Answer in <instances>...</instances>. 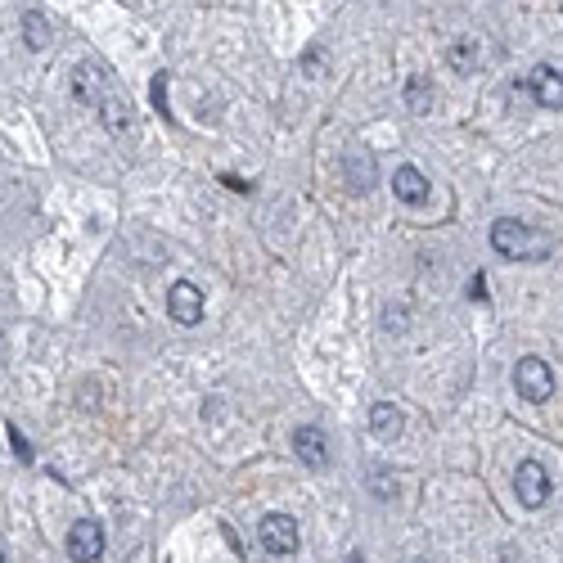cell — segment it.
<instances>
[{"label":"cell","instance_id":"1","mask_svg":"<svg viewBox=\"0 0 563 563\" xmlns=\"http://www.w3.org/2000/svg\"><path fill=\"white\" fill-rule=\"evenodd\" d=\"M491 248H496L500 257H509V262H541V257L554 253V239L532 230L518 217H500L496 226H491Z\"/></svg>","mask_w":563,"mask_h":563},{"label":"cell","instance_id":"2","mask_svg":"<svg viewBox=\"0 0 563 563\" xmlns=\"http://www.w3.org/2000/svg\"><path fill=\"white\" fill-rule=\"evenodd\" d=\"M514 388L523 401H532V406H541V401L554 397V370L541 361V356H523V361L514 365Z\"/></svg>","mask_w":563,"mask_h":563},{"label":"cell","instance_id":"3","mask_svg":"<svg viewBox=\"0 0 563 563\" xmlns=\"http://www.w3.org/2000/svg\"><path fill=\"white\" fill-rule=\"evenodd\" d=\"M257 536H262L266 554H280V559H289V554L302 545L298 518H289V514H266L262 523H257Z\"/></svg>","mask_w":563,"mask_h":563},{"label":"cell","instance_id":"4","mask_svg":"<svg viewBox=\"0 0 563 563\" xmlns=\"http://www.w3.org/2000/svg\"><path fill=\"white\" fill-rule=\"evenodd\" d=\"M514 491H518V505L523 509H541L550 500V473H545L541 460H523L514 469Z\"/></svg>","mask_w":563,"mask_h":563},{"label":"cell","instance_id":"5","mask_svg":"<svg viewBox=\"0 0 563 563\" xmlns=\"http://www.w3.org/2000/svg\"><path fill=\"white\" fill-rule=\"evenodd\" d=\"M167 311H172L176 325H199L203 311H208V298H203V289L194 280H176L167 289Z\"/></svg>","mask_w":563,"mask_h":563},{"label":"cell","instance_id":"6","mask_svg":"<svg viewBox=\"0 0 563 563\" xmlns=\"http://www.w3.org/2000/svg\"><path fill=\"white\" fill-rule=\"evenodd\" d=\"M104 554V527L100 518H77L68 527V559L73 563H95Z\"/></svg>","mask_w":563,"mask_h":563},{"label":"cell","instance_id":"7","mask_svg":"<svg viewBox=\"0 0 563 563\" xmlns=\"http://www.w3.org/2000/svg\"><path fill=\"white\" fill-rule=\"evenodd\" d=\"M73 95L82 104H100L104 95H109V73H104V64H95V59L77 64L73 68Z\"/></svg>","mask_w":563,"mask_h":563},{"label":"cell","instance_id":"8","mask_svg":"<svg viewBox=\"0 0 563 563\" xmlns=\"http://www.w3.org/2000/svg\"><path fill=\"white\" fill-rule=\"evenodd\" d=\"M293 451H298V460L307 464V469H329V437H325V428H316V424L298 428V433H293Z\"/></svg>","mask_w":563,"mask_h":563},{"label":"cell","instance_id":"9","mask_svg":"<svg viewBox=\"0 0 563 563\" xmlns=\"http://www.w3.org/2000/svg\"><path fill=\"white\" fill-rule=\"evenodd\" d=\"M446 68L460 77H473L482 68V41L478 37H455L451 46H446Z\"/></svg>","mask_w":563,"mask_h":563},{"label":"cell","instance_id":"10","mask_svg":"<svg viewBox=\"0 0 563 563\" xmlns=\"http://www.w3.org/2000/svg\"><path fill=\"white\" fill-rule=\"evenodd\" d=\"M532 100L541 104V109H559L563 104V77L554 64H536L532 68Z\"/></svg>","mask_w":563,"mask_h":563},{"label":"cell","instance_id":"11","mask_svg":"<svg viewBox=\"0 0 563 563\" xmlns=\"http://www.w3.org/2000/svg\"><path fill=\"white\" fill-rule=\"evenodd\" d=\"M392 194H397L401 203H410V208H419V203H428V176L419 172V167H397V176H392Z\"/></svg>","mask_w":563,"mask_h":563},{"label":"cell","instance_id":"12","mask_svg":"<svg viewBox=\"0 0 563 563\" xmlns=\"http://www.w3.org/2000/svg\"><path fill=\"white\" fill-rule=\"evenodd\" d=\"M370 433L383 437V442H397V437L406 433V415H401L392 401H374L370 406Z\"/></svg>","mask_w":563,"mask_h":563},{"label":"cell","instance_id":"13","mask_svg":"<svg viewBox=\"0 0 563 563\" xmlns=\"http://www.w3.org/2000/svg\"><path fill=\"white\" fill-rule=\"evenodd\" d=\"M100 122H104L109 136H127V131L136 127V122H131V104L122 100V95H113V91L100 100Z\"/></svg>","mask_w":563,"mask_h":563},{"label":"cell","instance_id":"14","mask_svg":"<svg viewBox=\"0 0 563 563\" xmlns=\"http://www.w3.org/2000/svg\"><path fill=\"white\" fill-rule=\"evenodd\" d=\"M23 41H28V50H50V41H55V28H50L46 14H37V10L23 14Z\"/></svg>","mask_w":563,"mask_h":563},{"label":"cell","instance_id":"15","mask_svg":"<svg viewBox=\"0 0 563 563\" xmlns=\"http://www.w3.org/2000/svg\"><path fill=\"white\" fill-rule=\"evenodd\" d=\"M406 104H410V113H433V82H428V77H410Z\"/></svg>","mask_w":563,"mask_h":563},{"label":"cell","instance_id":"16","mask_svg":"<svg viewBox=\"0 0 563 563\" xmlns=\"http://www.w3.org/2000/svg\"><path fill=\"white\" fill-rule=\"evenodd\" d=\"M347 172H352V190L356 194L370 185V176H365V149H352V154H347Z\"/></svg>","mask_w":563,"mask_h":563},{"label":"cell","instance_id":"17","mask_svg":"<svg viewBox=\"0 0 563 563\" xmlns=\"http://www.w3.org/2000/svg\"><path fill=\"white\" fill-rule=\"evenodd\" d=\"M370 487H379V496H392V491H397L388 473H370Z\"/></svg>","mask_w":563,"mask_h":563},{"label":"cell","instance_id":"18","mask_svg":"<svg viewBox=\"0 0 563 563\" xmlns=\"http://www.w3.org/2000/svg\"><path fill=\"white\" fill-rule=\"evenodd\" d=\"M10 446H14V451L23 455V460H32V446L23 442V433H19V428H10Z\"/></svg>","mask_w":563,"mask_h":563},{"label":"cell","instance_id":"19","mask_svg":"<svg viewBox=\"0 0 563 563\" xmlns=\"http://www.w3.org/2000/svg\"><path fill=\"white\" fill-rule=\"evenodd\" d=\"M469 298H473V302L487 298V275H473V280H469Z\"/></svg>","mask_w":563,"mask_h":563}]
</instances>
